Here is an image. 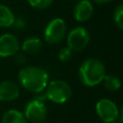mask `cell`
<instances>
[{"mask_svg": "<svg viewBox=\"0 0 123 123\" xmlns=\"http://www.w3.org/2000/svg\"><path fill=\"white\" fill-rule=\"evenodd\" d=\"M18 81L26 91L35 94L41 93L49 83V74L41 67L27 66L19 70Z\"/></svg>", "mask_w": 123, "mask_h": 123, "instance_id": "obj_1", "label": "cell"}, {"mask_svg": "<svg viewBox=\"0 0 123 123\" xmlns=\"http://www.w3.org/2000/svg\"><path fill=\"white\" fill-rule=\"evenodd\" d=\"M106 74V66L97 58H87L79 67V79L89 87L100 84Z\"/></svg>", "mask_w": 123, "mask_h": 123, "instance_id": "obj_2", "label": "cell"}, {"mask_svg": "<svg viewBox=\"0 0 123 123\" xmlns=\"http://www.w3.org/2000/svg\"><path fill=\"white\" fill-rule=\"evenodd\" d=\"M47 99L55 104H65L71 98L72 90L69 83L64 80L49 81L44 90Z\"/></svg>", "mask_w": 123, "mask_h": 123, "instance_id": "obj_3", "label": "cell"}, {"mask_svg": "<svg viewBox=\"0 0 123 123\" xmlns=\"http://www.w3.org/2000/svg\"><path fill=\"white\" fill-rule=\"evenodd\" d=\"M67 34V25L63 18L56 17L48 23L44 29V40L49 44H58Z\"/></svg>", "mask_w": 123, "mask_h": 123, "instance_id": "obj_4", "label": "cell"}, {"mask_svg": "<svg viewBox=\"0 0 123 123\" xmlns=\"http://www.w3.org/2000/svg\"><path fill=\"white\" fill-rule=\"evenodd\" d=\"M90 43V32L84 27H74L67 35V47L72 51H82Z\"/></svg>", "mask_w": 123, "mask_h": 123, "instance_id": "obj_5", "label": "cell"}, {"mask_svg": "<svg viewBox=\"0 0 123 123\" xmlns=\"http://www.w3.org/2000/svg\"><path fill=\"white\" fill-rule=\"evenodd\" d=\"M24 117L32 123H41L48 117V108L44 102L39 99H31L28 102L24 109Z\"/></svg>", "mask_w": 123, "mask_h": 123, "instance_id": "obj_6", "label": "cell"}, {"mask_svg": "<svg viewBox=\"0 0 123 123\" xmlns=\"http://www.w3.org/2000/svg\"><path fill=\"white\" fill-rule=\"evenodd\" d=\"M95 110L99 119L105 123H110L113 120L118 119L121 115L118 106L115 102L108 98L99 99L95 105Z\"/></svg>", "mask_w": 123, "mask_h": 123, "instance_id": "obj_7", "label": "cell"}, {"mask_svg": "<svg viewBox=\"0 0 123 123\" xmlns=\"http://www.w3.org/2000/svg\"><path fill=\"white\" fill-rule=\"evenodd\" d=\"M21 43L16 36L3 34L0 36V57H11L19 51Z\"/></svg>", "mask_w": 123, "mask_h": 123, "instance_id": "obj_8", "label": "cell"}, {"mask_svg": "<svg viewBox=\"0 0 123 123\" xmlns=\"http://www.w3.org/2000/svg\"><path fill=\"white\" fill-rule=\"evenodd\" d=\"M19 86L13 81H0V102H12L18 98Z\"/></svg>", "mask_w": 123, "mask_h": 123, "instance_id": "obj_9", "label": "cell"}, {"mask_svg": "<svg viewBox=\"0 0 123 123\" xmlns=\"http://www.w3.org/2000/svg\"><path fill=\"white\" fill-rule=\"evenodd\" d=\"M94 6L90 0H80L74 8V17L80 23L87 22L93 15Z\"/></svg>", "mask_w": 123, "mask_h": 123, "instance_id": "obj_10", "label": "cell"}, {"mask_svg": "<svg viewBox=\"0 0 123 123\" xmlns=\"http://www.w3.org/2000/svg\"><path fill=\"white\" fill-rule=\"evenodd\" d=\"M42 47L43 43L41 39L37 38V37H30L22 43L21 49L22 52H24L26 55H35L42 50Z\"/></svg>", "mask_w": 123, "mask_h": 123, "instance_id": "obj_11", "label": "cell"}, {"mask_svg": "<svg viewBox=\"0 0 123 123\" xmlns=\"http://www.w3.org/2000/svg\"><path fill=\"white\" fill-rule=\"evenodd\" d=\"M14 13L9 6L4 4H0V27L8 28L11 27L14 21Z\"/></svg>", "mask_w": 123, "mask_h": 123, "instance_id": "obj_12", "label": "cell"}, {"mask_svg": "<svg viewBox=\"0 0 123 123\" xmlns=\"http://www.w3.org/2000/svg\"><path fill=\"white\" fill-rule=\"evenodd\" d=\"M1 123H27L24 113L16 109H10L3 115Z\"/></svg>", "mask_w": 123, "mask_h": 123, "instance_id": "obj_13", "label": "cell"}, {"mask_svg": "<svg viewBox=\"0 0 123 123\" xmlns=\"http://www.w3.org/2000/svg\"><path fill=\"white\" fill-rule=\"evenodd\" d=\"M104 87L109 92H117L121 87V81L119 77L113 74H106L102 81Z\"/></svg>", "mask_w": 123, "mask_h": 123, "instance_id": "obj_14", "label": "cell"}, {"mask_svg": "<svg viewBox=\"0 0 123 123\" xmlns=\"http://www.w3.org/2000/svg\"><path fill=\"white\" fill-rule=\"evenodd\" d=\"M113 21L120 30L123 29V4L120 3L113 12Z\"/></svg>", "mask_w": 123, "mask_h": 123, "instance_id": "obj_15", "label": "cell"}, {"mask_svg": "<svg viewBox=\"0 0 123 123\" xmlns=\"http://www.w3.org/2000/svg\"><path fill=\"white\" fill-rule=\"evenodd\" d=\"M54 0H28V3L35 9L45 10L53 4Z\"/></svg>", "mask_w": 123, "mask_h": 123, "instance_id": "obj_16", "label": "cell"}, {"mask_svg": "<svg viewBox=\"0 0 123 123\" xmlns=\"http://www.w3.org/2000/svg\"><path fill=\"white\" fill-rule=\"evenodd\" d=\"M72 53H74V51L71 49H69L68 47L62 48L60 52H58V60L61 62H65L66 63V62L70 61V58L72 57Z\"/></svg>", "mask_w": 123, "mask_h": 123, "instance_id": "obj_17", "label": "cell"}, {"mask_svg": "<svg viewBox=\"0 0 123 123\" xmlns=\"http://www.w3.org/2000/svg\"><path fill=\"white\" fill-rule=\"evenodd\" d=\"M26 25H27V22L23 16H15L11 27H13L16 30H23L26 27Z\"/></svg>", "mask_w": 123, "mask_h": 123, "instance_id": "obj_18", "label": "cell"}, {"mask_svg": "<svg viewBox=\"0 0 123 123\" xmlns=\"http://www.w3.org/2000/svg\"><path fill=\"white\" fill-rule=\"evenodd\" d=\"M14 60L16 62L17 64H19V65H23V64H25L26 62V54L24 53V52H17L16 54H14Z\"/></svg>", "mask_w": 123, "mask_h": 123, "instance_id": "obj_19", "label": "cell"}, {"mask_svg": "<svg viewBox=\"0 0 123 123\" xmlns=\"http://www.w3.org/2000/svg\"><path fill=\"white\" fill-rule=\"evenodd\" d=\"M94 1L98 4H106V3H110V2L113 1V0H94Z\"/></svg>", "mask_w": 123, "mask_h": 123, "instance_id": "obj_20", "label": "cell"}, {"mask_svg": "<svg viewBox=\"0 0 123 123\" xmlns=\"http://www.w3.org/2000/svg\"><path fill=\"white\" fill-rule=\"evenodd\" d=\"M110 123H123V122H122V117H121V115H120V117L118 118V119L113 120V121H111Z\"/></svg>", "mask_w": 123, "mask_h": 123, "instance_id": "obj_21", "label": "cell"}]
</instances>
